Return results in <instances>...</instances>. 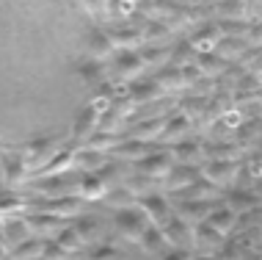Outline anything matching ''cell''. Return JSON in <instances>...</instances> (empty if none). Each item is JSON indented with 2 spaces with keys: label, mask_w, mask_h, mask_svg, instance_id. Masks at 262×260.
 I'll list each match as a JSON object with an SVG mask.
<instances>
[{
  "label": "cell",
  "mask_w": 262,
  "mask_h": 260,
  "mask_svg": "<svg viewBox=\"0 0 262 260\" xmlns=\"http://www.w3.org/2000/svg\"><path fill=\"white\" fill-rule=\"evenodd\" d=\"M0 238H3L6 249H14L17 244L28 241V238H33V230L28 227L25 216H11V219H3V224H0Z\"/></svg>",
  "instance_id": "14"
},
{
  "label": "cell",
  "mask_w": 262,
  "mask_h": 260,
  "mask_svg": "<svg viewBox=\"0 0 262 260\" xmlns=\"http://www.w3.org/2000/svg\"><path fill=\"white\" fill-rule=\"evenodd\" d=\"M237 172H240L237 161H226V158H207V161L199 166V174H202V177L210 180L212 186H218V188L229 186V183L235 180Z\"/></svg>",
  "instance_id": "7"
},
{
  "label": "cell",
  "mask_w": 262,
  "mask_h": 260,
  "mask_svg": "<svg viewBox=\"0 0 262 260\" xmlns=\"http://www.w3.org/2000/svg\"><path fill=\"white\" fill-rule=\"evenodd\" d=\"M141 33H144V45H160L168 47L174 39V31L166 23H158V19H144L141 25Z\"/></svg>",
  "instance_id": "25"
},
{
  "label": "cell",
  "mask_w": 262,
  "mask_h": 260,
  "mask_svg": "<svg viewBox=\"0 0 262 260\" xmlns=\"http://www.w3.org/2000/svg\"><path fill=\"white\" fill-rule=\"evenodd\" d=\"M141 247H144V252H149V255H166L168 249V241H166V235H163V230L160 227H155V224H149V227L144 230V235H141Z\"/></svg>",
  "instance_id": "32"
},
{
  "label": "cell",
  "mask_w": 262,
  "mask_h": 260,
  "mask_svg": "<svg viewBox=\"0 0 262 260\" xmlns=\"http://www.w3.org/2000/svg\"><path fill=\"white\" fill-rule=\"evenodd\" d=\"M171 166H174L171 152H166V150H155V152H149V155L138 158L136 164H133V172L146 174V177H152V180H158V183H160L168 172H171Z\"/></svg>",
  "instance_id": "8"
},
{
  "label": "cell",
  "mask_w": 262,
  "mask_h": 260,
  "mask_svg": "<svg viewBox=\"0 0 262 260\" xmlns=\"http://www.w3.org/2000/svg\"><path fill=\"white\" fill-rule=\"evenodd\" d=\"M77 72H80V78L86 83H91V86H105V83L111 81V67L105 64V61L89 58V61H83V64L77 67Z\"/></svg>",
  "instance_id": "29"
},
{
  "label": "cell",
  "mask_w": 262,
  "mask_h": 260,
  "mask_svg": "<svg viewBox=\"0 0 262 260\" xmlns=\"http://www.w3.org/2000/svg\"><path fill=\"white\" fill-rule=\"evenodd\" d=\"M144 25V23H141ZM141 25H119L108 31V39L113 45V50H136V47L144 45V33H141Z\"/></svg>",
  "instance_id": "17"
},
{
  "label": "cell",
  "mask_w": 262,
  "mask_h": 260,
  "mask_svg": "<svg viewBox=\"0 0 262 260\" xmlns=\"http://www.w3.org/2000/svg\"><path fill=\"white\" fill-rule=\"evenodd\" d=\"M163 235H166L168 247L171 249H182V252H190L193 249V224L180 219V216L171 213V219L163 224Z\"/></svg>",
  "instance_id": "9"
},
{
  "label": "cell",
  "mask_w": 262,
  "mask_h": 260,
  "mask_svg": "<svg viewBox=\"0 0 262 260\" xmlns=\"http://www.w3.org/2000/svg\"><path fill=\"white\" fill-rule=\"evenodd\" d=\"M108 105H111V100L108 97H102V94H97L94 100H91L86 108L80 111V116L75 119V125H72V133H69V142H75V144H86V138L94 133L97 128H100V119H102V114L108 111Z\"/></svg>",
  "instance_id": "2"
},
{
  "label": "cell",
  "mask_w": 262,
  "mask_h": 260,
  "mask_svg": "<svg viewBox=\"0 0 262 260\" xmlns=\"http://www.w3.org/2000/svg\"><path fill=\"white\" fill-rule=\"evenodd\" d=\"M171 47L174 45H168V47H160V45H141V58H144V64H155V67H166V64H171Z\"/></svg>",
  "instance_id": "37"
},
{
  "label": "cell",
  "mask_w": 262,
  "mask_h": 260,
  "mask_svg": "<svg viewBox=\"0 0 262 260\" xmlns=\"http://www.w3.org/2000/svg\"><path fill=\"white\" fill-rule=\"evenodd\" d=\"M193 247L202 252H218V249H224V235L218 230H212L207 222H196L193 224Z\"/></svg>",
  "instance_id": "20"
},
{
  "label": "cell",
  "mask_w": 262,
  "mask_h": 260,
  "mask_svg": "<svg viewBox=\"0 0 262 260\" xmlns=\"http://www.w3.org/2000/svg\"><path fill=\"white\" fill-rule=\"evenodd\" d=\"M86 50L94 61H108L111 53H113V45L108 39V31H102V28H91L86 33Z\"/></svg>",
  "instance_id": "23"
},
{
  "label": "cell",
  "mask_w": 262,
  "mask_h": 260,
  "mask_svg": "<svg viewBox=\"0 0 262 260\" xmlns=\"http://www.w3.org/2000/svg\"><path fill=\"white\" fill-rule=\"evenodd\" d=\"M190 133H193V119H188L185 114H168L158 142L160 144H177L182 138H188Z\"/></svg>",
  "instance_id": "13"
},
{
  "label": "cell",
  "mask_w": 262,
  "mask_h": 260,
  "mask_svg": "<svg viewBox=\"0 0 262 260\" xmlns=\"http://www.w3.org/2000/svg\"><path fill=\"white\" fill-rule=\"evenodd\" d=\"M6 257H9V249H6L3 238H0V260H6Z\"/></svg>",
  "instance_id": "46"
},
{
  "label": "cell",
  "mask_w": 262,
  "mask_h": 260,
  "mask_svg": "<svg viewBox=\"0 0 262 260\" xmlns=\"http://www.w3.org/2000/svg\"><path fill=\"white\" fill-rule=\"evenodd\" d=\"M111 152H113V158H119V161H133V164H136L138 158L149 155V152H152V144L138 142V138H124V142H119Z\"/></svg>",
  "instance_id": "28"
},
{
  "label": "cell",
  "mask_w": 262,
  "mask_h": 260,
  "mask_svg": "<svg viewBox=\"0 0 262 260\" xmlns=\"http://www.w3.org/2000/svg\"><path fill=\"white\" fill-rule=\"evenodd\" d=\"M155 83L160 86L163 94H174V91H182L188 89V81H185V69L182 67H174V64H166L155 75Z\"/></svg>",
  "instance_id": "19"
},
{
  "label": "cell",
  "mask_w": 262,
  "mask_h": 260,
  "mask_svg": "<svg viewBox=\"0 0 262 260\" xmlns=\"http://www.w3.org/2000/svg\"><path fill=\"white\" fill-rule=\"evenodd\" d=\"M163 125H166V116H149V119H141V122L133 125V130L127 133V138H138V142L155 144L163 133Z\"/></svg>",
  "instance_id": "22"
},
{
  "label": "cell",
  "mask_w": 262,
  "mask_h": 260,
  "mask_svg": "<svg viewBox=\"0 0 262 260\" xmlns=\"http://www.w3.org/2000/svg\"><path fill=\"white\" fill-rule=\"evenodd\" d=\"M199 177V166H188V164H174L171 172L166 174L163 183V194H180L182 188H188L190 183Z\"/></svg>",
  "instance_id": "12"
},
{
  "label": "cell",
  "mask_w": 262,
  "mask_h": 260,
  "mask_svg": "<svg viewBox=\"0 0 262 260\" xmlns=\"http://www.w3.org/2000/svg\"><path fill=\"white\" fill-rule=\"evenodd\" d=\"M127 138V133H108V130H94L91 136L86 138V144L83 147H89V150H97V152H111L113 147H116L119 142H124Z\"/></svg>",
  "instance_id": "33"
},
{
  "label": "cell",
  "mask_w": 262,
  "mask_h": 260,
  "mask_svg": "<svg viewBox=\"0 0 262 260\" xmlns=\"http://www.w3.org/2000/svg\"><path fill=\"white\" fill-rule=\"evenodd\" d=\"M105 205L108 208H113V210H119V208H130V205H136V194L130 191V188L124 186H113V188H108V194H105Z\"/></svg>",
  "instance_id": "36"
},
{
  "label": "cell",
  "mask_w": 262,
  "mask_h": 260,
  "mask_svg": "<svg viewBox=\"0 0 262 260\" xmlns=\"http://www.w3.org/2000/svg\"><path fill=\"white\" fill-rule=\"evenodd\" d=\"M146 227H149V219H146L136 205L113 210V230H116V235L124 238V241H141V235H144Z\"/></svg>",
  "instance_id": "4"
},
{
  "label": "cell",
  "mask_w": 262,
  "mask_h": 260,
  "mask_svg": "<svg viewBox=\"0 0 262 260\" xmlns=\"http://www.w3.org/2000/svg\"><path fill=\"white\" fill-rule=\"evenodd\" d=\"M124 186L130 188L133 194H136V199L138 196H144V194H152V191H158V180H152V177H146V174H127V180H124Z\"/></svg>",
  "instance_id": "40"
},
{
  "label": "cell",
  "mask_w": 262,
  "mask_h": 260,
  "mask_svg": "<svg viewBox=\"0 0 262 260\" xmlns=\"http://www.w3.org/2000/svg\"><path fill=\"white\" fill-rule=\"evenodd\" d=\"M105 194H108V186H105V180L100 177L97 172H80V183H77V196H80L83 202H94V199H105Z\"/></svg>",
  "instance_id": "21"
},
{
  "label": "cell",
  "mask_w": 262,
  "mask_h": 260,
  "mask_svg": "<svg viewBox=\"0 0 262 260\" xmlns=\"http://www.w3.org/2000/svg\"><path fill=\"white\" fill-rule=\"evenodd\" d=\"M144 58H141V53L138 50H119V55L113 58V64H111V78L116 75L119 81H130V78H136V75L144 72Z\"/></svg>",
  "instance_id": "11"
},
{
  "label": "cell",
  "mask_w": 262,
  "mask_h": 260,
  "mask_svg": "<svg viewBox=\"0 0 262 260\" xmlns=\"http://www.w3.org/2000/svg\"><path fill=\"white\" fill-rule=\"evenodd\" d=\"M193 67L202 72V78H218V75H224V69L229 64L218 53H196Z\"/></svg>",
  "instance_id": "31"
},
{
  "label": "cell",
  "mask_w": 262,
  "mask_h": 260,
  "mask_svg": "<svg viewBox=\"0 0 262 260\" xmlns=\"http://www.w3.org/2000/svg\"><path fill=\"white\" fill-rule=\"evenodd\" d=\"M249 50V45H246V39H221L215 47V53L221 55V58H243V53Z\"/></svg>",
  "instance_id": "41"
},
{
  "label": "cell",
  "mask_w": 262,
  "mask_h": 260,
  "mask_svg": "<svg viewBox=\"0 0 262 260\" xmlns=\"http://www.w3.org/2000/svg\"><path fill=\"white\" fill-rule=\"evenodd\" d=\"M204 222H207L212 230H218L221 235H229L232 230L237 227L240 216H237L232 208H226L224 202H218V205H212V210H210L207 216H204Z\"/></svg>",
  "instance_id": "18"
},
{
  "label": "cell",
  "mask_w": 262,
  "mask_h": 260,
  "mask_svg": "<svg viewBox=\"0 0 262 260\" xmlns=\"http://www.w3.org/2000/svg\"><path fill=\"white\" fill-rule=\"evenodd\" d=\"M77 183H80V172L72 169V172H63V174H47V177H36L28 183L31 191H36L39 196L47 194L50 196H69V194H77Z\"/></svg>",
  "instance_id": "3"
},
{
  "label": "cell",
  "mask_w": 262,
  "mask_h": 260,
  "mask_svg": "<svg viewBox=\"0 0 262 260\" xmlns=\"http://www.w3.org/2000/svg\"><path fill=\"white\" fill-rule=\"evenodd\" d=\"M67 142L63 136H41V138H31V142L23 144H9L14 152H19V158L28 164V169H39L41 164H47L55 152L61 150V144Z\"/></svg>",
  "instance_id": "1"
},
{
  "label": "cell",
  "mask_w": 262,
  "mask_h": 260,
  "mask_svg": "<svg viewBox=\"0 0 262 260\" xmlns=\"http://www.w3.org/2000/svg\"><path fill=\"white\" fill-rule=\"evenodd\" d=\"M122 257V249L113 241H97L86 247V260H119Z\"/></svg>",
  "instance_id": "39"
},
{
  "label": "cell",
  "mask_w": 262,
  "mask_h": 260,
  "mask_svg": "<svg viewBox=\"0 0 262 260\" xmlns=\"http://www.w3.org/2000/svg\"><path fill=\"white\" fill-rule=\"evenodd\" d=\"M25 222L36 235H55L63 224H69L67 219H61L55 213H47V210H31V213H25Z\"/></svg>",
  "instance_id": "16"
},
{
  "label": "cell",
  "mask_w": 262,
  "mask_h": 260,
  "mask_svg": "<svg viewBox=\"0 0 262 260\" xmlns=\"http://www.w3.org/2000/svg\"><path fill=\"white\" fill-rule=\"evenodd\" d=\"M9 150H11V147H9ZM0 164H3V183H6V188L25 186L28 177H31V169H28V164L19 158V152H3Z\"/></svg>",
  "instance_id": "10"
},
{
  "label": "cell",
  "mask_w": 262,
  "mask_h": 260,
  "mask_svg": "<svg viewBox=\"0 0 262 260\" xmlns=\"http://www.w3.org/2000/svg\"><path fill=\"white\" fill-rule=\"evenodd\" d=\"M83 205H86V202H83L77 194L50 196V199H39V196H33L31 199V210H47V213H55V216H61V219H75V216H80Z\"/></svg>",
  "instance_id": "6"
},
{
  "label": "cell",
  "mask_w": 262,
  "mask_h": 260,
  "mask_svg": "<svg viewBox=\"0 0 262 260\" xmlns=\"http://www.w3.org/2000/svg\"><path fill=\"white\" fill-rule=\"evenodd\" d=\"M53 241L58 244L61 249H67L72 257H75V255H80V252H86V247H89V244L83 241V235L75 230V224H63L58 233H55Z\"/></svg>",
  "instance_id": "27"
},
{
  "label": "cell",
  "mask_w": 262,
  "mask_h": 260,
  "mask_svg": "<svg viewBox=\"0 0 262 260\" xmlns=\"http://www.w3.org/2000/svg\"><path fill=\"white\" fill-rule=\"evenodd\" d=\"M31 210V199H25L23 194H17L14 188H3L0 191V219H11Z\"/></svg>",
  "instance_id": "24"
},
{
  "label": "cell",
  "mask_w": 262,
  "mask_h": 260,
  "mask_svg": "<svg viewBox=\"0 0 262 260\" xmlns=\"http://www.w3.org/2000/svg\"><path fill=\"white\" fill-rule=\"evenodd\" d=\"M41 249H45V238L33 235V238H28V241L17 244V247L9 252V257L11 260H39L41 257Z\"/></svg>",
  "instance_id": "34"
},
{
  "label": "cell",
  "mask_w": 262,
  "mask_h": 260,
  "mask_svg": "<svg viewBox=\"0 0 262 260\" xmlns=\"http://www.w3.org/2000/svg\"><path fill=\"white\" fill-rule=\"evenodd\" d=\"M259 196L254 194V191H246V188H240V191H232L229 194V199H226V208H232L235 213L240 216V213H246V210H254L259 205Z\"/></svg>",
  "instance_id": "35"
},
{
  "label": "cell",
  "mask_w": 262,
  "mask_h": 260,
  "mask_svg": "<svg viewBox=\"0 0 262 260\" xmlns=\"http://www.w3.org/2000/svg\"><path fill=\"white\" fill-rule=\"evenodd\" d=\"M158 260H199V257H193L190 252H182V249H168L166 255H160Z\"/></svg>",
  "instance_id": "45"
},
{
  "label": "cell",
  "mask_w": 262,
  "mask_h": 260,
  "mask_svg": "<svg viewBox=\"0 0 262 260\" xmlns=\"http://www.w3.org/2000/svg\"><path fill=\"white\" fill-rule=\"evenodd\" d=\"M254 78H257V81H259V86H262V72H259V75H254Z\"/></svg>",
  "instance_id": "48"
},
{
  "label": "cell",
  "mask_w": 262,
  "mask_h": 260,
  "mask_svg": "<svg viewBox=\"0 0 262 260\" xmlns=\"http://www.w3.org/2000/svg\"><path fill=\"white\" fill-rule=\"evenodd\" d=\"M39 260H72V255L67 249H61L55 241H45V249H41Z\"/></svg>",
  "instance_id": "43"
},
{
  "label": "cell",
  "mask_w": 262,
  "mask_h": 260,
  "mask_svg": "<svg viewBox=\"0 0 262 260\" xmlns=\"http://www.w3.org/2000/svg\"><path fill=\"white\" fill-rule=\"evenodd\" d=\"M0 150H9V144H6L3 138H0Z\"/></svg>",
  "instance_id": "47"
},
{
  "label": "cell",
  "mask_w": 262,
  "mask_h": 260,
  "mask_svg": "<svg viewBox=\"0 0 262 260\" xmlns=\"http://www.w3.org/2000/svg\"><path fill=\"white\" fill-rule=\"evenodd\" d=\"M163 91L155 81H146V83H136V86L130 89V94H127V100L133 105H155L158 100H163Z\"/></svg>",
  "instance_id": "30"
},
{
  "label": "cell",
  "mask_w": 262,
  "mask_h": 260,
  "mask_svg": "<svg viewBox=\"0 0 262 260\" xmlns=\"http://www.w3.org/2000/svg\"><path fill=\"white\" fill-rule=\"evenodd\" d=\"M75 230L83 235V241H97L102 233V222H100V216H75Z\"/></svg>",
  "instance_id": "38"
},
{
  "label": "cell",
  "mask_w": 262,
  "mask_h": 260,
  "mask_svg": "<svg viewBox=\"0 0 262 260\" xmlns=\"http://www.w3.org/2000/svg\"><path fill=\"white\" fill-rule=\"evenodd\" d=\"M171 158H174V164L199 166V164H204V144L199 138L188 136V138H182V142L171 144Z\"/></svg>",
  "instance_id": "15"
},
{
  "label": "cell",
  "mask_w": 262,
  "mask_h": 260,
  "mask_svg": "<svg viewBox=\"0 0 262 260\" xmlns=\"http://www.w3.org/2000/svg\"><path fill=\"white\" fill-rule=\"evenodd\" d=\"M221 19H246V0H224L218 3Z\"/></svg>",
  "instance_id": "42"
},
{
  "label": "cell",
  "mask_w": 262,
  "mask_h": 260,
  "mask_svg": "<svg viewBox=\"0 0 262 260\" xmlns=\"http://www.w3.org/2000/svg\"><path fill=\"white\" fill-rule=\"evenodd\" d=\"M136 208L146 216V219H149V224H155V227H163V224L171 219V213H174L171 199H168L163 191H152V194L138 196V199H136Z\"/></svg>",
  "instance_id": "5"
},
{
  "label": "cell",
  "mask_w": 262,
  "mask_h": 260,
  "mask_svg": "<svg viewBox=\"0 0 262 260\" xmlns=\"http://www.w3.org/2000/svg\"><path fill=\"white\" fill-rule=\"evenodd\" d=\"M111 161L108 152H97V150H89V147H80L77 150V155H75V169L77 172H100L105 164Z\"/></svg>",
  "instance_id": "26"
},
{
  "label": "cell",
  "mask_w": 262,
  "mask_h": 260,
  "mask_svg": "<svg viewBox=\"0 0 262 260\" xmlns=\"http://www.w3.org/2000/svg\"><path fill=\"white\" fill-rule=\"evenodd\" d=\"M246 45H249V47H262V23H251V25H249Z\"/></svg>",
  "instance_id": "44"
}]
</instances>
